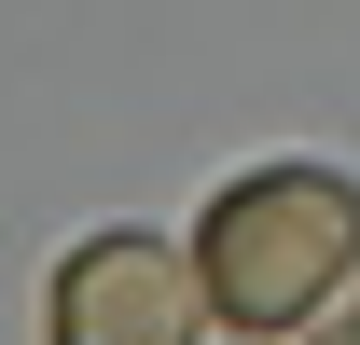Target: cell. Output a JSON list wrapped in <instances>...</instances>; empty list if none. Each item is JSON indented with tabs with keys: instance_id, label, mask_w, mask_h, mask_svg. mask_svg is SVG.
<instances>
[{
	"instance_id": "1",
	"label": "cell",
	"mask_w": 360,
	"mask_h": 345,
	"mask_svg": "<svg viewBox=\"0 0 360 345\" xmlns=\"http://www.w3.org/2000/svg\"><path fill=\"white\" fill-rule=\"evenodd\" d=\"M194 276H208V318L236 345L333 318L347 276H360V180L347 166H250V180H222L208 221H194Z\"/></svg>"
},
{
	"instance_id": "2",
	"label": "cell",
	"mask_w": 360,
	"mask_h": 345,
	"mask_svg": "<svg viewBox=\"0 0 360 345\" xmlns=\"http://www.w3.org/2000/svg\"><path fill=\"white\" fill-rule=\"evenodd\" d=\"M56 345H208V276L167 235H84L42 290Z\"/></svg>"
},
{
	"instance_id": "3",
	"label": "cell",
	"mask_w": 360,
	"mask_h": 345,
	"mask_svg": "<svg viewBox=\"0 0 360 345\" xmlns=\"http://www.w3.org/2000/svg\"><path fill=\"white\" fill-rule=\"evenodd\" d=\"M319 345H360V304H333V318H319Z\"/></svg>"
}]
</instances>
